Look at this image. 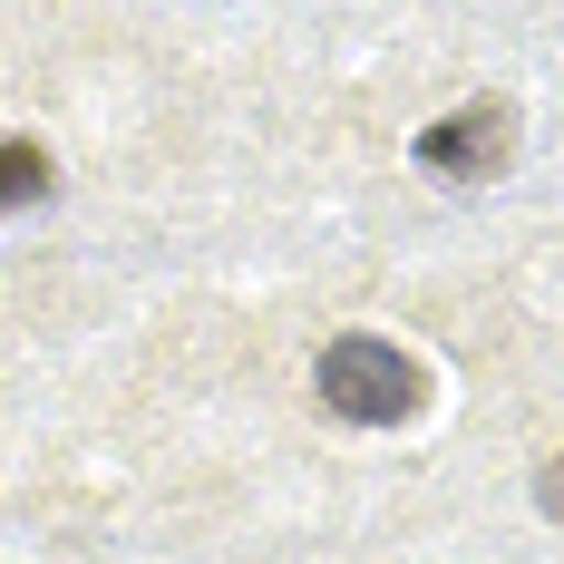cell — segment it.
Returning <instances> with one entry per match:
<instances>
[{"mask_svg":"<svg viewBox=\"0 0 564 564\" xmlns=\"http://www.w3.org/2000/svg\"><path fill=\"white\" fill-rule=\"evenodd\" d=\"M312 380H322V399H332L340 419H360V429H399V419H419V399H429V370H419L409 350H390V340H370V332H340Z\"/></svg>","mask_w":564,"mask_h":564,"instance_id":"cell-1","label":"cell"},{"mask_svg":"<svg viewBox=\"0 0 564 564\" xmlns=\"http://www.w3.org/2000/svg\"><path fill=\"white\" fill-rule=\"evenodd\" d=\"M40 195H50V147L0 137V215H10V205H40Z\"/></svg>","mask_w":564,"mask_h":564,"instance_id":"cell-3","label":"cell"},{"mask_svg":"<svg viewBox=\"0 0 564 564\" xmlns=\"http://www.w3.org/2000/svg\"><path fill=\"white\" fill-rule=\"evenodd\" d=\"M507 137H516V117L497 108V98H477V108H457V117H438V127H419V166H429V175H457V185H477V175L507 166Z\"/></svg>","mask_w":564,"mask_h":564,"instance_id":"cell-2","label":"cell"}]
</instances>
